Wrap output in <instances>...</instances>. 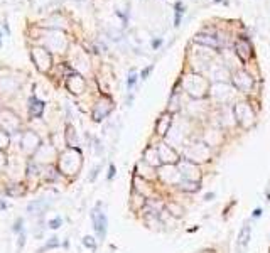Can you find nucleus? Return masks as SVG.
I'll return each instance as SVG.
<instances>
[{"label":"nucleus","mask_w":270,"mask_h":253,"mask_svg":"<svg viewBox=\"0 0 270 253\" xmlns=\"http://www.w3.org/2000/svg\"><path fill=\"white\" fill-rule=\"evenodd\" d=\"M112 110H113V101L110 100L108 96H103L101 100L96 103V106H95V112H93V120L100 122V120L105 118V116L108 115Z\"/></svg>","instance_id":"nucleus-12"},{"label":"nucleus","mask_w":270,"mask_h":253,"mask_svg":"<svg viewBox=\"0 0 270 253\" xmlns=\"http://www.w3.org/2000/svg\"><path fill=\"white\" fill-rule=\"evenodd\" d=\"M209 83L201 73H189L183 78V91H186L193 100H203L209 94Z\"/></svg>","instance_id":"nucleus-1"},{"label":"nucleus","mask_w":270,"mask_h":253,"mask_svg":"<svg viewBox=\"0 0 270 253\" xmlns=\"http://www.w3.org/2000/svg\"><path fill=\"white\" fill-rule=\"evenodd\" d=\"M157 152H159L161 164H164V166H176L181 160L179 159V154L176 152V148L171 147L169 144H165V142L157 145Z\"/></svg>","instance_id":"nucleus-8"},{"label":"nucleus","mask_w":270,"mask_h":253,"mask_svg":"<svg viewBox=\"0 0 270 253\" xmlns=\"http://www.w3.org/2000/svg\"><path fill=\"white\" fill-rule=\"evenodd\" d=\"M174 27H179V25H181V20H183V15H184V10H186V9H184V5H183V2H176L174 4Z\"/></svg>","instance_id":"nucleus-20"},{"label":"nucleus","mask_w":270,"mask_h":253,"mask_svg":"<svg viewBox=\"0 0 270 253\" xmlns=\"http://www.w3.org/2000/svg\"><path fill=\"white\" fill-rule=\"evenodd\" d=\"M177 169L181 172V177L184 181H191V182H199L201 181V169L197 164L191 162V160L181 159L177 162Z\"/></svg>","instance_id":"nucleus-6"},{"label":"nucleus","mask_w":270,"mask_h":253,"mask_svg":"<svg viewBox=\"0 0 270 253\" xmlns=\"http://www.w3.org/2000/svg\"><path fill=\"white\" fill-rule=\"evenodd\" d=\"M233 115H235V122L243 128H250L255 123V112L252 110V105L247 103V101L235 103Z\"/></svg>","instance_id":"nucleus-4"},{"label":"nucleus","mask_w":270,"mask_h":253,"mask_svg":"<svg viewBox=\"0 0 270 253\" xmlns=\"http://www.w3.org/2000/svg\"><path fill=\"white\" fill-rule=\"evenodd\" d=\"M4 166H5V155L4 152H0V170L4 169Z\"/></svg>","instance_id":"nucleus-35"},{"label":"nucleus","mask_w":270,"mask_h":253,"mask_svg":"<svg viewBox=\"0 0 270 253\" xmlns=\"http://www.w3.org/2000/svg\"><path fill=\"white\" fill-rule=\"evenodd\" d=\"M152 69H154V64L147 66V68L144 69L142 73H140V78H142V80H147V78H149V74H150V73H152Z\"/></svg>","instance_id":"nucleus-27"},{"label":"nucleus","mask_w":270,"mask_h":253,"mask_svg":"<svg viewBox=\"0 0 270 253\" xmlns=\"http://www.w3.org/2000/svg\"><path fill=\"white\" fill-rule=\"evenodd\" d=\"M113 177H115V166L112 164V166H110V170H108V179H113Z\"/></svg>","instance_id":"nucleus-34"},{"label":"nucleus","mask_w":270,"mask_h":253,"mask_svg":"<svg viewBox=\"0 0 270 253\" xmlns=\"http://www.w3.org/2000/svg\"><path fill=\"white\" fill-rule=\"evenodd\" d=\"M213 198H215V194H213V192H211V194H206V196H204L206 201H209V199H213Z\"/></svg>","instance_id":"nucleus-38"},{"label":"nucleus","mask_w":270,"mask_h":253,"mask_svg":"<svg viewBox=\"0 0 270 253\" xmlns=\"http://www.w3.org/2000/svg\"><path fill=\"white\" fill-rule=\"evenodd\" d=\"M137 78H139V76H137V73H135V71H132L130 74H128V81H127L128 90H132V88L135 86V83H137Z\"/></svg>","instance_id":"nucleus-26"},{"label":"nucleus","mask_w":270,"mask_h":253,"mask_svg":"<svg viewBox=\"0 0 270 253\" xmlns=\"http://www.w3.org/2000/svg\"><path fill=\"white\" fill-rule=\"evenodd\" d=\"M61 218H54V219H51L49 221V228H52V230H58L59 226H61Z\"/></svg>","instance_id":"nucleus-28"},{"label":"nucleus","mask_w":270,"mask_h":253,"mask_svg":"<svg viewBox=\"0 0 270 253\" xmlns=\"http://www.w3.org/2000/svg\"><path fill=\"white\" fill-rule=\"evenodd\" d=\"M20 228H22V219L15 221V226H14V230H15V231H20Z\"/></svg>","instance_id":"nucleus-36"},{"label":"nucleus","mask_w":270,"mask_h":253,"mask_svg":"<svg viewBox=\"0 0 270 253\" xmlns=\"http://www.w3.org/2000/svg\"><path fill=\"white\" fill-rule=\"evenodd\" d=\"M83 243L88 246V248H95V241H93V238H91V236H86V238L83 240Z\"/></svg>","instance_id":"nucleus-30"},{"label":"nucleus","mask_w":270,"mask_h":253,"mask_svg":"<svg viewBox=\"0 0 270 253\" xmlns=\"http://www.w3.org/2000/svg\"><path fill=\"white\" fill-rule=\"evenodd\" d=\"M236 93L238 91L228 83H211V86H209V94L213 96V100L223 106L228 105Z\"/></svg>","instance_id":"nucleus-3"},{"label":"nucleus","mask_w":270,"mask_h":253,"mask_svg":"<svg viewBox=\"0 0 270 253\" xmlns=\"http://www.w3.org/2000/svg\"><path fill=\"white\" fill-rule=\"evenodd\" d=\"M68 86H69V90L73 91V93H81L84 88V81L81 76H69V80H68Z\"/></svg>","instance_id":"nucleus-17"},{"label":"nucleus","mask_w":270,"mask_h":253,"mask_svg":"<svg viewBox=\"0 0 270 253\" xmlns=\"http://www.w3.org/2000/svg\"><path fill=\"white\" fill-rule=\"evenodd\" d=\"M9 194H12V196H22L24 194V187H19V189H9Z\"/></svg>","instance_id":"nucleus-32"},{"label":"nucleus","mask_w":270,"mask_h":253,"mask_svg":"<svg viewBox=\"0 0 270 253\" xmlns=\"http://www.w3.org/2000/svg\"><path fill=\"white\" fill-rule=\"evenodd\" d=\"M183 157L194 164L208 162L211 159V147L206 145L204 142H193V144L186 145V148L183 152Z\"/></svg>","instance_id":"nucleus-2"},{"label":"nucleus","mask_w":270,"mask_h":253,"mask_svg":"<svg viewBox=\"0 0 270 253\" xmlns=\"http://www.w3.org/2000/svg\"><path fill=\"white\" fill-rule=\"evenodd\" d=\"M66 138H68V144H69L71 147H76V134H74L73 127H68V135H66Z\"/></svg>","instance_id":"nucleus-25"},{"label":"nucleus","mask_w":270,"mask_h":253,"mask_svg":"<svg viewBox=\"0 0 270 253\" xmlns=\"http://www.w3.org/2000/svg\"><path fill=\"white\" fill-rule=\"evenodd\" d=\"M93 221H95V230L100 238H103L106 233V216L101 211H93Z\"/></svg>","instance_id":"nucleus-15"},{"label":"nucleus","mask_w":270,"mask_h":253,"mask_svg":"<svg viewBox=\"0 0 270 253\" xmlns=\"http://www.w3.org/2000/svg\"><path fill=\"white\" fill-rule=\"evenodd\" d=\"M22 148L27 152V154H32L37 147H39V137H37L34 132H26L22 135Z\"/></svg>","instance_id":"nucleus-14"},{"label":"nucleus","mask_w":270,"mask_h":253,"mask_svg":"<svg viewBox=\"0 0 270 253\" xmlns=\"http://www.w3.org/2000/svg\"><path fill=\"white\" fill-rule=\"evenodd\" d=\"M215 4H221V2H225V0H213Z\"/></svg>","instance_id":"nucleus-39"},{"label":"nucleus","mask_w":270,"mask_h":253,"mask_svg":"<svg viewBox=\"0 0 270 253\" xmlns=\"http://www.w3.org/2000/svg\"><path fill=\"white\" fill-rule=\"evenodd\" d=\"M233 52L238 59H241L243 62L250 61L253 56V47H252V42L247 36H238V39L235 41V47H233Z\"/></svg>","instance_id":"nucleus-7"},{"label":"nucleus","mask_w":270,"mask_h":253,"mask_svg":"<svg viewBox=\"0 0 270 253\" xmlns=\"http://www.w3.org/2000/svg\"><path fill=\"white\" fill-rule=\"evenodd\" d=\"M199 182H191V181H181L179 182V189H183V191H187V192H196L199 191Z\"/></svg>","instance_id":"nucleus-21"},{"label":"nucleus","mask_w":270,"mask_h":253,"mask_svg":"<svg viewBox=\"0 0 270 253\" xmlns=\"http://www.w3.org/2000/svg\"><path fill=\"white\" fill-rule=\"evenodd\" d=\"M250 235H252V231H250V226H248V224H245V226L241 228L240 235H238V246H241V250H245L247 246H248Z\"/></svg>","instance_id":"nucleus-18"},{"label":"nucleus","mask_w":270,"mask_h":253,"mask_svg":"<svg viewBox=\"0 0 270 253\" xmlns=\"http://www.w3.org/2000/svg\"><path fill=\"white\" fill-rule=\"evenodd\" d=\"M29 112H30V115H34V116H41L42 112H44V103L32 96L29 100Z\"/></svg>","instance_id":"nucleus-19"},{"label":"nucleus","mask_w":270,"mask_h":253,"mask_svg":"<svg viewBox=\"0 0 270 253\" xmlns=\"http://www.w3.org/2000/svg\"><path fill=\"white\" fill-rule=\"evenodd\" d=\"M171 127H172V113L165 112V113H162V115H161V118L157 120V123H155V132H157L159 135H162V137H165V135H167V132L171 130Z\"/></svg>","instance_id":"nucleus-13"},{"label":"nucleus","mask_w":270,"mask_h":253,"mask_svg":"<svg viewBox=\"0 0 270 253\" xmlns=\"http://www.w3.org/2000/svg\"><path fill=\"white\" fill-rule=\"evenodd\" d=\"M144 162L149 164L150 167L161 166V159H159V152H157V147H149L145 152H144Z\"/></svg>","instance_id":"nucleus-16"},{"label":"nucleus","mask_w":270,"mask_h":253,"mask_svg":"<svg viewBox=\"0 0 270 253\" xmlns=\"http://www.w3.org/2000/svg\"><path fill=\"white\" fill-rule=\"evenodd\" d=\"M7 144H9L7 135H4V132H0V148H2V147H5Z\"/></svg>","instance_id":"nucleus-31"},{"label":"nucleus","mask_w":270,"mask_h":253,"mask_svg":"<svg viewBox=\"0 0 270 253\" xmlns=\"http://www.w3.org/2000/svg\"><path fill=\"white\" fill-rule=\"evenodd\" d=\"M260 214H262V208H257V209L253 211V218H260Z\"/></svg>","instance_id":"nucleus-37"},{"label":"nucleus","mask_w":270,"mask_h":253,"mask_svg":"<svg viewBox=\"0 0 270 253\" xmlns=\"http://www.w3.org/2000/svg\"><path fill=\"white\" fill-rule=\"evenodd\" d=\"M194 44H199V46L209 47V49H219L221 47V42H219L218 34L211 32V30H201L194 36Z\"/></svg>","instance_id":"nucleus-9"},{"label":"nucleus","mask_w":270,"mask_h":253,"mask_svg":"<svg viewBox=\"0 0 270 253\" xmlns=\"http://www.w3.org/2000/svg\"><path fill=\"white\" fill-rule=\"evenodd\" d=\"M162 42H164V39L162 37H157V39L152 41V49H159V47L162 46Z\"/></svg>","instance_id":"nucleus-29"},{"label":"nucleus","mask_w":270,"mask_h":253,"mask_svg":"<svg viewBox=\"0 0 270 253\" xmlns=\"http://www.w3.org/2000/svg\"><path fill=\"white\" fill-rule=\"evenodd\" d=\"M30 56H32V61H34V64L37 66L39 71H48V69L51 68L52 58L48 52V49H44V47H34Z\"/></svg>","instance_id":"nucleus-10"},{"label":"nucleus","mask_w":270,"mask_h":253,"mask_svg":"<svg viewBox=\"0 0 270 253\" xmlns=\"http://www.w3.org/2000/svg\"><path fill=\"white\" fill-rule=\"evenodd\" d=\"M58 245V238H51L49 240V243L46 246H44V250H48V248H52V246H56Z\"/></svg>","instance_id":"nucleus-33"},{"label":"nucleus","mask_w":270,"mask_h":253,"mask_svg":"<svg viewBox=\"0 0 270 253\" xmlns=\"http://www.w3.org/2000/svg\"><path fill=\"white\" fill-rule=\"evenodd\" d=\"M231 78V84L238 93H252L253 90V76L245 69H236L233 71Z\"/></svg>","instance_id":"nucleus-5"},{"label":"nucleus","mask_w":270,"mask_h":253,"mask_svg":"<svg viewBox=\"0 0 270 253\" xmlns=\"http://www.w3.org/2000/svg\"><path fill=\"white\" fill-rule=\"evenodd\" d=\"M44 209H46V204H44V201H36V202H30L29 206H27V211H29L30 214H39V213H44Z\"/></svg>","instance_id":"nucleus-23"},{"label":"nucleus","mask_w":270,"mask_h":253,"mask_svg":"<svg viewBox=\"0 0 270 253\" xmlns=\"http://www.w3.org/2000/svg\"><path fill=\"white\" fill-rule=\"evenodd\" d=\"M179 91L174 90V93L171 94V100H169V106H167V112L169 113H174L176 110H179Z\"/></svg>","instance_id":"nucleus-22"},{"label":"nucleus","mask_w":270,"mask_h":253,"mask_svg":"<svg viewBox=\"0 0 270 253\" xmlns=\"http://www.w3.org/2000/svg\"><path fill=\"white\" fill-rule=\"evenodd\" d=\"M159 177L165 184H172V186H179V182L183 181L181 172L176 166H162L161 170H159Z\"/></svg>","instance_id":"nucleus-11"},{"label":"nucleus","mask_w":270,"mask_h":253,"mask_svg":"<svg viewBox=\"0 0 270 253\" xmlns=\"http://www.w3.org/2000/svg\"><path fill=\"white\" fill-rule=\"evenodd\" d=\"M167 209L171 211V214H174V216H181V214L184 213V209L179 204H176V202H171V204H167Z\"/></svg>","instance_id":"nucleus-24"}]
</instances>
